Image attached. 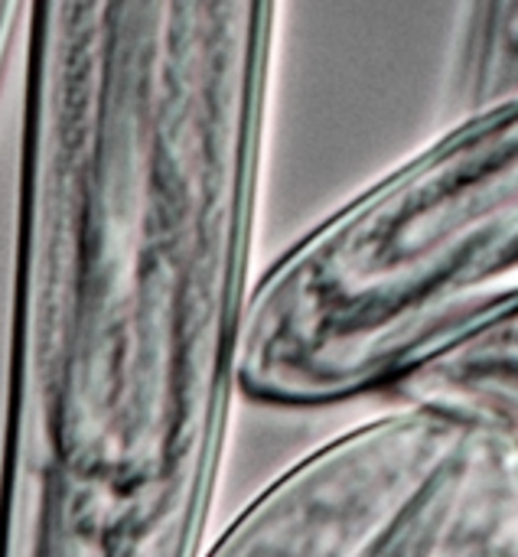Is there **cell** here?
<instances>
[{
    "mask_svg": "<svg viewBox=\"0 0 518 557\" xmlns=\"http://www.w3.org/2000/svg\"><path fill=\"white\" fill-rule=\"evenodd\" d=\"M516 95L518 0H470L457 62V104L470 114Z\"/></svg>",
    "mask_w": 518,
    "mask_h": 557,
    "instance_id": "cell-4",
    "label": "cell"
},
{
    "mask_svg": "<svg viewBox=\"0 0 518 557\" xmlns=\"http://www.w3.org/2000/svg\"><path fill=\"white\" fill-rule=\"evenodd\" d=\"M395 398L460 408L518 437V313L428 362Z\"/></svg>",
    "mask_w": 518,
    "mask_h": 557,
    "instance_id": "cell-3",
    "label": "cell"
},
{
    "mask_svg": "<svg viewBox=\"0 0 518 557\" xmlns=\"http://www.w3.org/2000/svg\"><path fill=\"white\" fill-rule=\"evenodd\" d=\"M202 557H518V437L398 398L264 483Z\"/></svg>",
    "mask_w": 518,
    "mask_h": 557,
    "instance_id": "cell-2",
    "label": "cell"
},
{
    "mask_svg": "<svg viewBox=\"0 0 518 557\" xmlns=\"http://www.w3.org/2000/svg\"><path fill=\"white\" fill-rule=\"evenodd\" d=\"M518 313V95L336 206L255 277L242 392L268 408L395 395Z\"/></svg>",
    "mask_w": 518,
    "mask_h": 557,
    "instance_id": "cell-1",
    "label": "cell"
},
{
    "mask_svg": "<svg viewBox=\"0 0 518 557\" xmlns=\"http://www.w3.org/2000/svg\"><path fill=\"white\" fill-rule=\"evenodd\" d=\"M26 13V0H0V82H3V69H7V55L16 36V23Z\"/></svg>",
    "mask_w": 518,
    "mask_h": 557,
    "instance_id": "cell-5",
    "label": "cell"
}]
</instances>
